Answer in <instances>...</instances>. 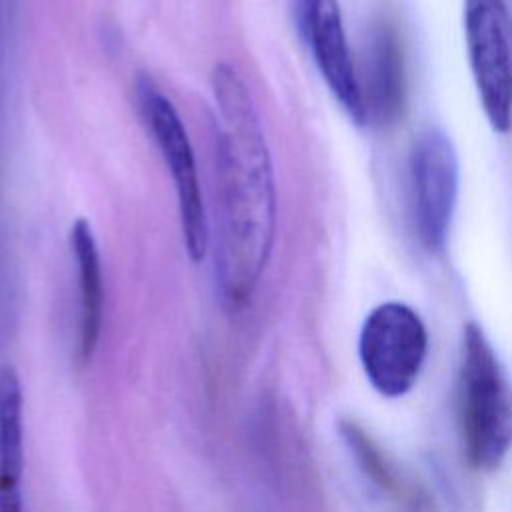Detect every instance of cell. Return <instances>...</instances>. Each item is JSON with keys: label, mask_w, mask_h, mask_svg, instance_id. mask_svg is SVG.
Wrapping results in <instances>:
<instances>
[{"label": "cell", "mask_w": 512, "mask_h": 512, "mask_svg": "<svg viewBox=\"0 0 512 512\" xmlns=\"http://www.w3.org/2000/svg\"><path fill=\"white\" fill-rule=\"evenodd\" d=\"M216 124L214 280L222 308L244 310L268 266L276 236L272 158L252 92L240 72L212 70Z\"/></svg>", "instance_id": "obj_1"}, {"label": "cell", "mask_w": 512, "mask_h": 512, "mask_svg": "<svg viewBox=\"0 0 512 512\" xmlns=\"http://www.w3.org/2000/svg\"><path fill=\"white\" fill-rule=\"evenodd\" d=\"M460 376L466 456L476 468H494L512 442V400L496 356L474 324L464 332Z\"/></svg>", "instance_id": "obj_2"}, {"label": "cell", "mask_w": 512, "mask_h": 512, "mask_svg": "<svg viewBox=\"0 0 512 512\" xmlns=\"http://www.w3.org/2000/svg\"><path fill=\"white\" fill-rule=\"evenodd\" d=\"M136 100L140 116L174 182L184 248L190 260L200 262L208 252L210 226L186 126L174 102L148 76L136 80Z\"/></svg>", "instance_id": "obj_3"}, {"label": "cell", "mask_w": 512, "mask_h": 512, "mask_svg": "<svg viewBox=\"0 0 512 512\" xmlns=\"http://www.w3.org/2000/svg\"><path fill=\"white\" fill-rule=\"evenodd\" d=\"M464 36L472 78L490 126H512V16L506 0H464Z\"/></svg>", "instance_id": "obj_4"}, {"label": "cell", "mask_w": 512, "mask_h": 512, "mask_svg": "<svg viewBox=\"0 0 512 512\" xmlns=\"http://www.w3.org/2000/svg\"><path fill=\"white\" fill-rule=\"evenodd\" d=\"M428 336L420 316L402 302L376 306L364 320L358 352L370 384L384 396H402L418 378Z\"/></svg>", "instance_id": "obj_5"}, {"label": "cell", "mask_w": 512, "mask_h": 512, "mask_svg": "<svg viewBox=\"0 0 512 512\" xmlns=\"http://www.w3.org/2000/svg\"><path fill=\"white\" fill-rule=\"evenodd\" d=\"M410 200L414 228L428 250L446 244L456 196H458V156L450 138L428 128L410 152Z\"/></svg>", "instance_id": "obj_6"}, {"label": "cell", "mask_w": 512, "mask_h": 512, "mask_svg": "<svg viewBox=\"0 0 512 512\" xmlns=\"http://www.w3.org/2000/svg\"><path fill=\"white\" fill-rule=\"evenodd\" d=\"M296 22L326 86L356 122H366L360 76L338 0H296Z\"/></svg>", "instance_id": "obj_7"}, {"label": "cell", "mask_w": 512, "mask_h": 512, "mask_svg": "<svg viewBox=\"0 0 512 512\" xmlns=\"http://www.w3.org/2000/svg\"><path fill=\"white\" fill-rule=\"evenodd\" d=\"M70 248L78 276V358L88 362L100 340L104 312L102 260L94 230L86 218L70 228Z\"/></svg>", "instance_id": "obj_8"}, {"label": "cell", "mask_w": 512, "mask_h": 512, "mask_svg": "<svg viewBox=\"0 0 512 512\" xmlns=\"http://www.w3.org/2000/svg\"><path fill=\"white\" fill-rule=\"evenodd\" d=\"M368 80L362 84V100L366 120L378 124L392 122L404 106V64L398 40L390 28L376 30L370 46Z\"/></svg>", "instance_id": "obj_9"}, {"label": "cell", "mask_w": 512, "mask_h": 512, "mask_svg": "<svg viewBox=\"0 0 512 512\" xmlns=\"http://www.w3.org/2000/svg\"><path fill=\"white\" fill-rule=\"evenodd\" d=\"M24 396L12 366L0 368V486H22Z\"/></svg>", "instance_id": "obj_10"}, {"label": "cell", "mask_w": 512, "mask_h": 512, "mask_svg": "<svg viewBox=\"0 0 512 512\" xmlns=\"http://www.w3.org/2000/svg\"><path fill=\"white\" fill-rule=\"evenodd\" d=\"M340 432L354 454L358 466L362 472L382 490L388 494V498L396 500L404 508L420 510L424 504V496L414 490L412 484H408L402 476L396 474V468L386 460V456L380 452V448L372 442L370 436H366L364 430H360L354 422H342Z\"/></svg>", "instance_id": "obj_11"}, {"label": "cell", "mask_w": 512, "mask_h": 512, "mask_svg": "<svg viewBox=\"0 0 512 512\" xmlns=\"http://www.w3.org/2000/svg\"><path fill=\"white\" fill-rule=\"evenodd\" d=\"M0 512H24L22 490H0Z\"/></svg>", "instance_id": "obj_12"}]
</instances>
